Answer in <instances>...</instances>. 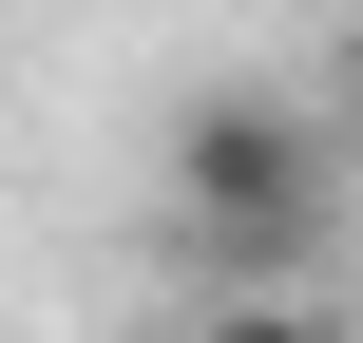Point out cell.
Returning <instances> with one entry per match:
<instances>
[{
	"label": "cell",
	"mask_w": 363,
	"mask_h": 343,
	"mask_svg": "<svg viewBox=\"0 0 363 343\" xmlns=\"http://www.w3.org/2000/svg\"><path fill=\"white\" fill-rule=\"evenodd\" d=\"M153 191H172V229H191V248H230V267H287V248H325V210H345L325 115H306V95H268V76H211V95L172 115Z\"/></svg>",
	"instance_id": "cell-1"
}]
</instances>
